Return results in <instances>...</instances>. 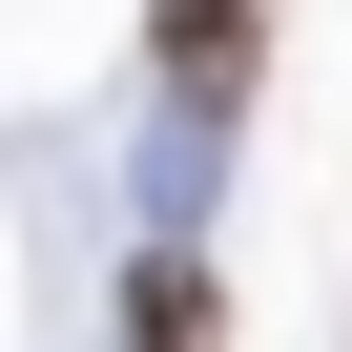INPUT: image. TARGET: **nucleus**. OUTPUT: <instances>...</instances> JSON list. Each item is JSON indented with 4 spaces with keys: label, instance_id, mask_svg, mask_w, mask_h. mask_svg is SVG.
Returning a JSON list of instances; mask_svg holds the SVG:
<instances>
[{
    "label": "nucleus",
    "instance_id": "nucleus-1",
    "mask_svg": "<svg viewBox=\"0 0 352 352\" xmlns=\"http://www.w3.org/2000/svg\"><path fill=\"white\" fill-rule=\"evenodd\" d=\"M145 42H166L187 104H249V0H145Z\"/></svg>",
    "mask_w": 352,
    "mask_h": 352
},
{
    "label": "nucleus",
    "instance_id": "nucleus-2",
    "mask_svg": "<svg viewBox=\"0 0 352 352\" xmlns=\"http://www.w3.org/2000/svg\"><path fill=\"white\" fill-rule=\"evenodd\" d=\"M124 352H228V311H208V270H187V249L124 290Z\"/></svg>",
    "mask_w": 352,
    "mask_h": 352
}]
</instances>
